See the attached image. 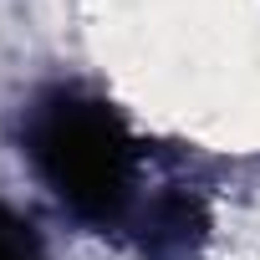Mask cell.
Listing matches in <instances>:
<instances>
[{
    "label": "cell",
    "instance_id": "6da1fadb",
    "mask_svg": "<svg viewBox=\"0 0 260 260\" xmlns=\"http://www.w3.org/2000/svg\"><path fill=\"white\" fill-rule=\"evenodd\" d=\"M26 148L41 179L82 219L107 224L127 214V204H133V138H127V127L117 122L112 107L56 92L36 102Z\"/></svg>",
    "mask_w": 260,
    "mask_h": 260
},
{
    "label": "cell",
    "instance_id": "7a4b0ae2",
    "mask_svg": "<svg viewBox=\"0 0 260 260\" xmlns=\"http://www.w3.org/2000/svg\"><path fill=\"white\" fill-rule=\"evenodd\" d=\"M204 235V219L189 199H164L153 214H148V230H143V250L153 260H169V255H189L194 240Z\"/></svg>",
    "mask_w": 260,
    "mask_h": 260
},
{
    "label": "cell",
    "instance_id": "3957f363",
    "mask_svg": "<svg viewBox=\"0 0 260 260\" xmlns=\"http://www.w3.org/2000/svg\"><path fill=\"white\" fill-rule=\"evenodd\" d=\"M0 260H41L31 224H21L11 209H0Z\"/></svg>",
    "mask_w": 260,
    "mask_h": 260
}]
</instances>
